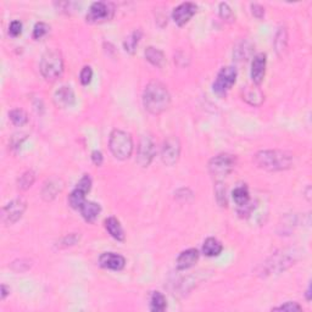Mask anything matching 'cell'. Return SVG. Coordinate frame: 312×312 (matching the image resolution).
<instances>
[{"label": "cell", "instance_id": "6da1fadb", "mask_svg": "<svg viewBox=\"0 0 312 312\" xmlns=\"http://www.w3.org/2000/svg\"><path fill=\"white\" fill-rule=\"evenodd\" d=\"M144 107L151 115H160L168 109L171 104V95L162 83L153 81L144 89Z\"/></svg>", "mask_w": 312, "mask_h": 312}, {"label": "cell", "instance_id": "7a4b0ae2", "mask_svg": "<svg viewBox=\"0 0 312 312\" xmlns=\"http://www.w3.org/2000/svg\"><path fill=\"white\" fill-rule=\"evenodd\" d=\"M254 162L265 171H286L293 166V155L283 150H261L255 154Z\"/></svg>", "mask_w": 312, "mask_h": 312}, {"label": "cell", "instance_id": "3957f363", "mask_svg": "<svg viewBox=\"0 0 312 312\" xmlns=\"http://www.w3.org/2000/svg\"><path fill=\"white\" fill-rule=\"evenodd\" d=\"M39 70L42 76L49 82H54L61 77L63 72V59L59 50H48L42 56Z\"/></svg>", "mask_w": 312, "mask_h": 312}, {"label": "cell", "instance_id": "277c9868", "mask_svg": "<svg viewBox=\"0 0 312 312\" xmlns=\"http://www.w3.org/2000/svg\"><path fill=\"white\" fill-rule=\"evenodd\" d=\"M109 148L111 154L119 160H127L133 154V139L131 134L121 129H114L110 134Z\"/></svg>", "mask_w": 312, "mask_h": 312}, {"label": "cell", "instance_id": "5b68a950", "mask_svg": "<svg viewBox=\"0 0 312 312\" xmlns=\"http://www.w3.org/2000/svg\"><path fill=\"white\" fill-rule=\"evenodd\" d=\"M237 160L230 154H220L212 157L208 162V172L216 179L227 177L234 169Z\"/></svg>", "mask_w": 312, "mask_h": 312}, {"label": "cell", "instance_id": "8992f818", "mask_svg": "<svg viewBox=\"0 0 312 312\" xmlns=\"http://www.w3.org/2000/svg\"><path fill=\"white\" fill-rule=\"evenodd\" d=\"M115 15L114 5L105 1H97L90 5L87 12L88 23H103V22L110 21Z\"/></svg>", "mask_w": 312, "mask_h": 312}, {"label": "cell", "instance_id": "52a82bcc", "mask_svg": "<svg viewBox=\"0 0 312 312\" xmlns=\"http://www.w3.org/2000/svg\"><path fill=\"white\" fill-rule=\"evenodd\" d=\"M235 81H237V70L234 67L227 66V67L221 68L212 84L213 92L220 97H225L232 89Z\"/></svg>", "mask_w": 312, "mask_h": 312}, {"label": "cell", "instance_id": "ba28073f", "mask_svg": "<svg viewBox=\"0 0 312 312\" xmlns=\"http://www.w3.org/2000/svg\"><path fill=\"white\" fill-rule=\"evenodd\" d=\"M27 208V203L23 199L19 198L10 201L1 210V221L5 226H11L16 223L23 216Z\"/></svg>", "mask_w": 312, "mask_h": 312}, {"label": "cell", "instance_id": "9c48e42d", "mask_svg": "<svg viewBox=\"0 0 312 312\" xmlns=\"http://www.w3.org/2000/svg\"><path fill=\"white\" fill-rule=\"evenodd\" d=\"M181 156V143L177 137L165 139L161 150V160L166 166H174Z\"/></svg>", "mask_w": 312, "mask_h": 312}, {"label": "cell", "instance_id": "30bf717a", "mask_svg": "<svg viewBox=\"0 0 312 312\" xmlns=\"http://www.w3.org/2000/svg\"><path fill=\"white\" fill-rule=\"evenodd\" d=\"M156 155V146L155 143L150 137L144 136L142 138L141 143L138 146V153H137V162L142 167H148L153 162L154 157Z\"/></svg>", "mask_w": 312, "mask_h": 312}, {"label": "cell", "instance_id": "8fae6325", "mask_svg": "<svg viewBox=\"0 0 312 312\" xmlns=\"http://www.w3.org/2000/svg\"><path fill=\"white\" fill-rule=\"evenodd\" d=\"M196 10H198V6L193 2H183L174 7L173 12H172V19L176 22L177 26L183 27L196 14Z\"/></svg>", "mask_w": 312, "mask_h": 312}, {"label": "cell", "instance_id": "7c38bea8", "mask_svg": "<svg viewBox=\"0 0 312 312\" xmlns=\"http://www.w3.org/2000/svg\"><path fill=\"white\" fill-rule=\"evenodd\" d=\"M99 266L110 271H122L126 266V260L122 255L115 252H104L99 257Z\"/></svg>", "mask_w": 312, "mask_h": 312}, {"label": "cell", "instance_id": "4fadbf2b", "mask_svg": "<svg viewBox=\"0 0 312 312\" xmlns=\"http://www.w3.org/2000/svg\"><path fill=\"white\" fill-rule=\"evenodd\" d=\"M266 65H267V56L266 54L261 53L257 54L254 58L251 63V78L254 84L260 85L264 81L265 75H266Z\"/></svg>", "mask_w": 312, "mask_h": 312}, {"label": "cell", "instance_id": "5bb4252c", "mask_svg": "<svg viewBox=\"0 0 312 312\" xmlns=\"http://www.w3.org/2000/svg\"><path fill=\"white\" fill-rule=\"evenodd\" d=\"M54 103L56 106L61 107V109L72 106L75 104V93L71 89V87L63 85L54 94Z\"/></svg>", "mask_w": 312, "mask_h": 312}, {"label": "cell", "instance_id": "9a60e30c", "mask_svg": "<svg viewBox=\"0 0 312 312\" xmlns=\"http://www.w3.org/2000/svg\"><path fill=\"white\" fill-rule=\"evenodd\" d=\"M199 260V251L196 249H188L182 251L178 255L176 261L177 269L184 271V270H188L190 267H193L194 265L198 262Z\"/></svg>", "mask_w": 312, "mask_h": 312}, {"label": "cell", "instance_id": "2e32d148", "mask_svg": "<svg viewBox=\"0 0 312 312\" xmlns=\"http://www.w3.org/2000/svg\"><path fill=\"white\" fill-rule=\"evenodd\" d=\"M63 183L59 178H50L44 183L42 189V198L45 201H51L56 198L59 193L62 190Z\"/></svg>", "mask_w": 312, "mask_h": 312}, {"label": "cell", "instance_id": "e0dca14e", "mask_svg": "<svg viewBox=\"0 0 312 312\" xmlns=\"http://www.w3.org/2000/svg\"><path fill=\"white\" fill-rule=\"evenodd\" d=\"M81 215L84 218L87 222L93 223L98 217H99L100 212H102V208L99 204L94 203V201H85L80 208Z\"/></svg>", "mask_w": 312, "mask_h": 312}, {"label": "cell", "instance_id": "ac0fdd59", "mask_svg": "<svg viewBox=\"0 0 312 312\" xmlns=\"http://www.w3.org/2000/svg\"><path fill=\"white\" fill-rule=\"evenodd\" d=\"M105 228L109 232V234L111 235L114 239H116L117 242H124L125 240V232L124 228H122L121 223L117 218L115 217H109L105 220L104 222Z\"/></svg>", "mask_w": 312, "mask_h": 312}, {"label": "cell", "instance_id": "d6986e66", "mask_svg": "<svg viewBox=\"0 0 312 312\" xmlns=\"http://www.w3.org/2000/svg\"><path fill=\"white\" fill-rule=\"evenodd\" d=\"M223 247L216 238H208L203 244L204 255L208 257H215L222 252Z\"/></svg>", "mask_w": 312, "mask_h": 312}, {"label": "cell", "instance_id": "ffe728a7", "mask_svg": "<svg viewBox=\"0 0 312 312\" xmlns=\"http://www.w3.org/2000/svg\"><path fill=\"white\" fill-rule=\"evenodd\" d=\"M243 99L247 103H249L250 105L259 106V105H261V103L264 102L265 98L261 90L257 87H247L244 90V94H243Z\"/></svg>", "mask_w": 312, "mask_h": 312}, {"label": "cell", "instance_id": "44dd1931", "mask_svg": "<svg viewBox=\"0 0 312 312\" xmlns=\"http://www.w3.org/2000/svg\"><path fill=\"white\" fill-rule=\"evenodd\" d=\"M142 36H143V32L141 29H136V31L132 32L128 37L126 38V41L124 42V48L127 53L134 54L137 50V46H138L139 42H141Z\"/></svg>", "mask_w": 312, "mask_h": 312}, {"label": "cell", "instance_id": "7402d4cb", "mask_svg": "<svg viewBox=\"0 0 312 312\" xmlns=\"http://www.w3.org/2000/svg\"><path fill=\"white\" fill-rule=\"evenodd\" d=\"M146 59L151 63V65L156 66V67H161L165 62V55L161 50L154 48V46H149L146 50Z\"/></svg>", "mask_w": 312, "mask_h": 312}, {"label": "cell", "instance_id": "603a6c76", "mask_svg": "<svg viewBox=\"0 0 312 312\" xmlns=\"http://www.w3.org/2000/svg\"><path fill=\"white\" fill-rule=\"evenodd\" d=\"M85 194H87L85 191L81 190L78 188L73 189L70 195H68V204H70L71 208H75V210H80L83 204L87 201L85 200Z\"/></svg>", "mask_w": 312, "mask_h": 312}, {"label": "cell", "instance_id": "cb8c5ba5", "mask_svg": "<svg viewBox=\"0 0 312 312\" xmlns=\"http://www.w3.org/2000/svg\"><path fill=\"white\" fill-rule=\"evenodd\" d=\"M167 301L166 298L160 291H154L150 298V310L153 312H162L166 310Z\"/></svg>", "mask_w": 312, "mask_h": 312}, {"label": "cell", "instance_id": "d4e9b609", "mask_svg": "<svg viewBox=\"0 0 312 312\" xmlns=\"http://www.w3.org/2000/svg\"><path fill=\"white\" fill-rule=\"evenodd\" d=\"M233 200L237 204L238 206L245 205L250 201V195L249 190H248V187L240 186L233 190Z\"/></svg>", "mask_w": 312, "mask_h": 312}, {"label": "cell", "instance_id": "484cf974", "mask_svg": "<svg viewBox=\"0 0 312 312\" xmlns=\"http://www.w3.org/2000/svg\"><path fill=\"white\" fill-rule=\"evenodd\" d=\"M9 119L11 124L16 127H22L28 122V116L22 109H14L10 111Z\"/></svg>", "mask_w": 312, "mask_h": 312}, {"label": "cell", "instance_id": "4316f807", "mask_svg": "<svg viewBox=\"0 0 312 312\" xmlns=\"http://www.w3.org/2000/svg\"><path fill=\"white\" fill-rule=\"evenodd\" d=\"M34 181H36V174L33 171H26L20 176L19 181H17V188L20 190H27L33 186Z\"/></svg>", "mask_w": 312, "mask_h": 312}, {"label": "cell", "instance_id": "83f0119b", "mask_svg": "<svg viewBox=\"0 0 312 312\" xmlns=\"http://www.w3.org/2000/svg\"><path fill=\"white\" fill-rule=\"evenodd\" d=\"M287 39H288V36H287L286 28H281L278 31V33H277L276 39H274L276 50L279 55H281V54L287 49Z\"/></svg>", "mask_w": 312, "mask_h": 312}, {"label": "cell", "instance_id": "f1b7e54d", "mask_svg": "<svg viewBox=\"0 0 312 312\" xmlns=\"http://www.w3.org/2000/svg\"><path fill=\"white\" fill-rule=\"evenodd\" d=\"M215 194H216V200H217V203L220 204V206L226 208V206H227V193H226V187L223 186L222 183H220V182L216 184Z\"/></svg>", "mask_w": 312, "mask_h": 312}, {"label": "cell", "instance_id": "f546056e", "mask_svg": "<svg viewBox=\"0 0 312 312\" xmlns=\"http://www.w3.org/2000/svg\"><path fill=\"white\" fill-rule=\"evenodd\" d=\"M49 29H50L49 24L44 23V22H38V23H36V26H34L33 28V39H36V41L42 39L43 37H45L46 34H48Z\"/></svg>", "mask_w": 312, "mask_h": 312}, {"label": "cell", "instance_id": "4dcf8cb0", "mask_svg": "<svg viewBox=\"0 0 312 312\" xmlns=\"http://www.w3.org/2000/svg\"><path fill=\"white\" fill-rule=\"evenodd\" d=\"M220 16L221 19L225 20V21L230 22L234 19V15H233L232 9L229 7V5L227 2H221L220 4Z\"/></svg>", "mask_w": 312, "mask_h": 312}, {"label": "cell", "instance_id": "1f68e13d", "mask_svg": "<svg viewBox=\"0 0 312 312\" xmlns=\"http://www.w3.org/2000/svg\"><path fill=\"white\" fill-rule=\"evenodd\" d=\"M93 78V70L90 66H84L80 73V81L82 85H88L92 82Z\"/></svg>", "mask_w": 312, "mask_h": 312}, {"label": "cell", "instance_id": "d6a6232c", "mask_svg": "<svg viewBox=\"0 0 312 312\" xmlns=\"http://www.w3.org/2000/svg\"><path fill=\"white\" fill-rule=\"evenodd\" d=\"M303 308L299 305L295 301H288V303H284L283 305L278 306V308L272 309V311H288V312H294V311H301Z\"/></svg>", "mask_w": 312, "mask_h": 312}, {"label": "cell", "instance_id": "836d02e7", "mask_svg": "<svg viewBox=\"0 0 312 312\" xmlns=\"http://www.w3.org/2000/svg\"><path fill=\"white\" fill-rule=\"evenodd\" d=\"M76 188L81 189V190L85 191V193H89L90 189H92V179H90V177L88 176V174H84V176L80 179V182L77 183Z\"/></svg>", "mask_w": 312, "mask_h": 312}, {"label": "cell", "instance_id": "e575fe53", "mask_svg": "<svg viewBox=\"0 0 312 312\" xmlns=\"http://www.w3.org/2000/svg\"><path fill=\"white\" fill-rule=\"evenodd\" d=\"M254 208H255L254 203L250 200L249 203L245 204V205L238 206V215H239L240 217H249V216L251 215V212Z\"/></svg>", "mask_w": 312, "mask_h": 312}, {"label": "cell", "instance_id": "d590c367", "mask_svg": "<svg viewBox=\"0 0 312 312\" xmlns=\"http://www.w3.org/2000/svg\"><path fill=\"white\" fill-rule=\"evenodd\" d=\"M22 32V23L20 21H12L9 26V34L14 38L19 37Z\"/></svg>", "mask_w": 312, "mask_h": 312}, {"label": "cell", "instance_id": "8d00e7d4", "mask_svg": "<svg viewBox=\"0 0 312 312\" xmlns=\"http://www.w3.org/2000/svg\"><path fill=\"white\" fill-rule=\"evenodd\" d=\"M80 240V235L77 234H68L66 235L65 238H62V240H61V244L63 245V247H71V245H75L76 243Z\"/></svg>", "mask_w": 312, "mask_h": 312}, {"label": "cell", "instance_id": "74e56055", "mask_svg": "<svg viewBox=\"0 0 312 312\" xmlns=\"http://www.w3.org/2000/svg\"><path fill=\"white\" fill-rule=\"evenodd\" d=\"M251 12L256 19L261 20L265 15V9L259 4H251Z\"/></svg>", "mask_w": 312, "mask_h": 312}, {"label": "cell", "instance_id": "f35d334b", "mask_svg": "<svg viewBox=\"0 0 312 312\" xmlns=\"http://www.w3.org/2000/svg\"><path fill=\"white\" fill-rule=\"evenodd\" d=\"M92 161L93 164L95 165V166H102L103 161H104V156H103V154L100 153L99 150H94L92 153Z\"/></svg>", "mask_w": 312, "mask_h": 312}, {"label": "cell", "instance_id": "ab89813d", "mask_svg": "<svg viewBox=\"0 0 312 312\" xmlns=\"http://www.w3.org/2000/svg\"><path fill=\"white\" fill-rule=\"evenodd\" d=\"M0 293H1L0 299H1V300H5V299H6V296L10 294V288H7L5 284H2V286L0 287Z\"/></svg>", "mask_w": 312, "mask_h": 312}, {"label": "cell", "instance_id": "60d3db41", "mask_svg": "<svg viewBox=\"0 0 312 312\" xmlns=\"http://www.w3.org/2000/svg\"><path fill=\"white\" fill-rule=\"evenodd\" d=\"M306 299H308L309 301L311 300V284H310V286H309L308 291H306Z\"/></svg>", "mask_w": 312, "mask_h": 312}]
</instances>
